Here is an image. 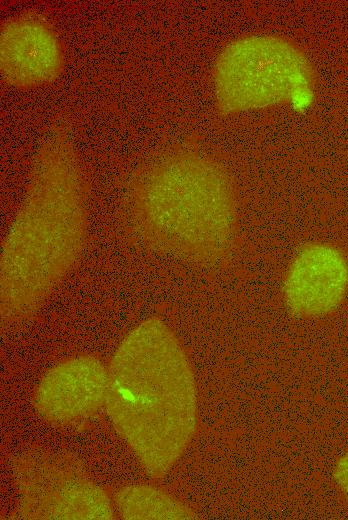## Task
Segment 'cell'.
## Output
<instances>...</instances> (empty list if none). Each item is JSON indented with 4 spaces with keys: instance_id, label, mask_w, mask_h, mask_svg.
<instances>
[{
    "instance_id": "obj_7",
    "label": "cell",
    "mask_w": 348,
    "mask_h": 520,
    "mask_svg": "<svg viewBox=\"0 0 348 520\" xmlns=\"http://www.w3.org/2000/svg\"><path fill=\"white\" fill-rule=\"evenodd\" d=\"M348 289V262L336 247L325 243L302 246L283 282V299L296 317H320L335 311Z\"/></svg>"
},
{
    "instance_id": "obj_3",
    "label": "cell",
    "mask_w": 348,
    "mask_h": 520,
    "mask_svg": "<svg viewBox=\"0 0 348 520\" xmlns=\"http://www.w3.org/2000/svg\"><path fill=\"white\" fill-rule=\"evenodd\" d=\"M107 414L153 478L165 476L198 421L195 377L174 332L151 317L131 330L108 367Z\"/></svg>"
},
{
    "instance_id": "obj_4",
    "label": "cell",
    "mask_w": 348,
    "mask_h": 520,
    "mask_svg": "<svg viewBox=\"0 0 348 520\" xmlns=\"http://www.w3.org/2000/svg\"><path fill=\"white\" fill-rule=\"evenodd\" d=\"M315 83L307 54L292 41L268 34L231 40L212 68L215 106L223 116L284 104L313 92Z\"/></svg>"
},
{
    "instance_id": "obj_5",
    "label": "cell",
    "mask_w": 348,
    "mask_h": 520,
    "mask_svg": "<svg viewBox=\"0 0 348 520\" xmlns=\"http://www.w3.org/2000/svg\"><path fill=\"white\" fill-rule=\"evenodd\" d=\"M20 519L108 520L115 514L106 492L74 454L34 447L12 460Z\"/></svg>"
},
{
    "instance_id": "obj_2",
    "label": "cell",
    "mask_w": 348,
    "mask_h": 520,
    "mask_svg": "<svg viewBox=\"0 0 348 520\" xmlns=\"http://www.w3.org/2000/svg\"><path fill=\"white\" fill-rule=\"evenodd\" d=\"M123 212L141 247L194 265H221L237 245L234 181L200 150L177 148L140 164L127 183Z\"/></svg>"
},
{
    "instance_id": "obj_8",
    "label": "cell",
    "mask_w": 348,
    "mask_h": 520,
    "mask_svg": "<svg viewBox=\"0 0 348 520\" xmlns=\"http://www.w3.org/2000/svg\"><path fill=\"white\" fill-rule=\"evenodd\" d=\"M108 368L92 355H79L52 367L34 394L38 414L54 424L93 416L105 405Z\"/></svg>"
},
{
    "instance_id": "obj_10",
    "label": "cell",
    "mask_w": 348,
    "mask_h": 520,
    "mask_svg": "<svg viewBox=\"0 0 348 520\" xmlns=\"http://www.w3.org/2000/svg\"><path fill=\"white\" fill-rule=\"evenodd\" d=\"M334 479L348 496V452L338 461L334 470Z\"/></svg>"
},
{
    "instance_id": "obj_1",
    "label": "cell",
    "mask_w": 348,
    "mask_h": 520,
    "mask_svg": "<svg viewBox=\"0 0 348 520\" xmlns=\"http://www.w3.org/2000/svg\"><path fill=\"white\" fill-rule=\"evenodd\" d=\"M87 225L83 165L67 128L56 124L37 150L24 197L2 242V327L37 313L79 260Z\"/></svg>"
},
{
    "instance_id": "obj_6",
    "label": "cell",
    "mask_w": 348,
    "mask_h": 520,
    "mask_svg": "<svg viewBox=\"0 0 348 520\" xmlns=\"http://www.w3.org/2000/svg\"><path fill=\"white\" fill-rule=\"evenodd\" d=\"M66 63L59 34L40 14L24 12L0 28V74L6 86L31 90L53 84Z\"/></svg>"
},
{
    "instance_id": "obj_9",
    "label": "cell",
    "mask_w": 348,
    "mask_h": 520,
    "mask_svg": "<svg viewBox=\"0 0 348 520\" xmlns=\"http://www.w3.org/2000/svg\"><path fill=\"white\" fill-rule=\"evenodd\" d=\"M113 501L118 514L130 520L195 519L197 514L165 491L149 485L124 486L115 492Z\"/></svg>"
}]
</instances>
